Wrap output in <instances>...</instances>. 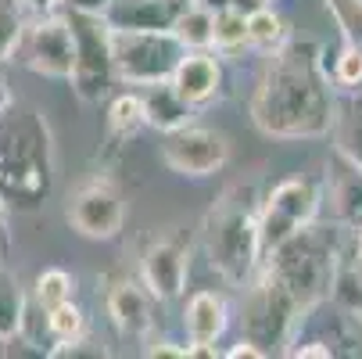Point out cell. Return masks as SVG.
Segmentation results:
<instances>
[{"mask_svg":"<svg viewBox=\"0 0 362 359\" xmlns=\"http://www.w3.org/2000/svg\"><path fill=\"white\" fill-rule=\"evenodd\" d=\"M0 251H4V220H0Z\"/></svg>","mask_w":362,"mask_h":359,"instance_id":"36","label":"cell"},{"mask_svg":"<svg viewBox=\"0 0 362 359\" xmlns=\"http://www.w3.org/2000/svg\"><path fill=\"white\" fill-rule=\"evenodd\" d=\"M4 216H8V212H4V209H0V220H4Z\"/></svg>","mask_w":362,"mask_h":359,"instance_id":"38","label":"cell"},{"mask_svg":"<svg viewBox=\"0 0 362 359\" xmlns=\"http://www.w3.org/2000/svg\"><path fill=\"white\" fill-rule=\"evenodd\" d=\"M230 324V305L219 291H194L187 309H183V327L187 341L194 345H216Z\"/></svg>","mask_w":362,"mask_h":359,"instance_id":"16","label":"cell"},{"mask_svg":"<svg viewBox=\"0 0 362 359\" xmlns=\"http://www.w3.org/2000/svg\"><path fill=\"white\" fill-rule=\"evenodd\" d=\"M287 40H291L287 22L273 8H258V11L247 15V47L262 50V55H273V50H280Z\"/></svg>","mask_w":362,"mask_h":359,"instance_id":"20","label":"cell"},{"mask_svg":"<svg viewBox=\"0 0 362 359\" xmlns=\"http://www.w3.org/2000/svg\"><path fill=\"white\" fill-rule=\"evenodd\" d=\"M247 47V15L240 8H223L216 11L212 22V50L216 55H233V50Z\"/></svg>","mask_w":362,"mask_h":359,"instance_id":"23","label":"cell"},{"mask_svg":"<svg viewBox=\"0 0 362 359\" xmlns=\"http://www.w3.org/2000/svg\"><path fill=\"white\" fill-rule=\"evenodd\" d=\"M105 309L115 331L126 338H147L154 327V295L140 280H129V277L115 280L105 295Z\"/></svg>","mask_w":362,"mask_h":359,"instance_id":"13","label":"cell"},{"mask_svg":"<svg viewBox=\"0 0 362 359\" xmlns=\"http://www.w3.org/2000/svg\"><path fill=\"white\" fill-rule=\"evenodd\" d=\"M209 266L226 284H247L262 263L258 251V194L251 183H233L209 209L201 227Z\"/></svg>","mask_w":362,"mask_h":359,"instance_id":"4","label":"cell"},{"mask_svg":"<svg viewBox=\"0 0 362 359\" xmlns=\"http://www.w3.org/2000/svg\"><path fill=\"white\" fill-rule=\"evenodd\" d=\"M320 205H323V187L313 176H291L276 183L266 194V201H258V251H262V259L287 237L316 223Z\"/></svg>","mask_w":362,"mask_h":359,"instance_id":"8","label":"cell"},{"mask_svg":"<svg viewBox=\"0 0 362 359\" xmlns=\"http://www.w3.org/2000/svg\"><path fill=\"white\" fill-rule=\"evenodd\" d=\"M330 83L334 86H344V90H358L362 86V50L344 43L341 55L334 58V72H330Z\"/></svg>","mask_w":362,"mask_h":359,"instance_id":"28","label":"cell"},{"mask_svg":"<svg viewBox=\"0 0 362 359\" xmlns=\"http://www.w3.org/2000/svg\"><path fill=\"white\" fill-rule=\"evenodd\" d=\"M187 4H190V0H187Z\"/></svg>","mask_w":362,"mask_h":359,"instance_id":"39","label":"cell"},{"mask_svg":"<svg viewBox=\"0 0 362 359\" xmlns=\"http://www.w3.org/2000/svg\"><path fill=\"white\" fill-rule=\"evenodd\" d=\"M341 227H320L308 223L294 237H287L280 248H273L258 270H266L273 280H280L298 305L308 313L313 305L334 295L341 263H344V248H341Z\"/></svg>","mask_w":362,"mask_h":359,"instance_id":"3","label":"cell"},{"mask_svg":"<svg viewBox=\"0 0 362 359\" xmlns=\"http://www.w3.org/2000/svg\"><path fill=\"white\" fill-rule=\"evenodd\" d=\"M162 162H165V169H173L176 176H187V180L216 176L230 162V140L219 130L190 126L187 122V126L165 133V140H162Z\"/></svg>","mask_w":362,"mask_h":359,"instance_id":"11","label":"cell"},{"mask_svg":"<svg viewBox=\"0 0 362 359\" xmlns=\"http://www.w3.org/2000/svg\"><path fill=\"white\" fill-rule=\"evenodd\" d=\"M301 317H305V309L298 305V298L280 280H273L266 270H255V277L247 280V295H244L240 334L255 348H262L266 355H273L276 348L291 345Z\"/></svg>","mask_w":362,"mask_h":359,"instance_id":"5","label":"cell"},{"mask_svg":"<svg viewBox=\"0 0 362 359\" xmlns=\"http://www.w3.org/2000/svg\"><path fill=\"white\" fill-rule=\"evenodd\" d=\"M144 101L140 93H119L108 105V147L119 151L126 147L140 130H144Z\"/></svg>","mask_w":362,"mask_h":359,"instance_id":"19","label":"cell"},{"mask_svg":"<svg viewBox=\"0 0 362 359\" xmlns=\"http://www.w3.org/2000/svg\"><path fill=\"white\" fill-rule=\"evenodd\" d=\"M187 0H112L105 22L112 29H173Z\"/></svg>","mask_w":362,"mask_h":359,"instance_id":"15","label":"cell"},{"mask_svg":"<svg viewBox=\"0 0 362 359\" xmlns=\"http://www.w3.org/2000/svg\"><path fill=\"white\" fill-rule=\"evenodd\" d=\"M65 220L76 234L90 241H112L122 234L126 223V198L108 176H90L69 194Z\"/></svg>","mask_w":362,"mask_h":359,"instance_id":"10","label":"cell"},{"mask_svg":"<svg viewBox=\"0 0 362 359\" xmlns=\"http://www.w3.org/2000/svg\"><path fill=\"white\" fill-rule=\"evenodd\" d=\"M194 4L209 8V11H223V8H230V4H233V0H194Z\"/></svg>","mask_w":362,"mask_h":359,"instance_id":"33","label":"cell"},{"mask_svg":"<svg viewBox=\"0 0 362 359\" xmlns=\"http://www.w3.org/2000/svg\"><path fill=\"white\" fill-rule=\"evenodd\" d=\"M115 79L126 86H151L173 79L187 47L173 29H112Z\"/></svg>","mask_w":362,"mask_h":359,"instance_id":"6","label":"cell"},{"mask_svg":"<svg viewBox=\"0 0 362 359\" xmlns=\"http://www.w3.org/2000/svg\"><path fill=\"white\" fill-rule=\"evenodd\" d=\"M330 137L344 166L362 173V97H348L344 105H334Z\"/></svg>","mask_w":362,"mask_h":359,"instance_id":"18","label":"cell"},{"mask_svg":"<svg viewBox=\"0 0 362 359\" xmlns=\"http://www.w3.org/2000/svg\"><path fill=\"white\" fill-rule=\"evenodd\" d=\"M0 355H8V338H0Z\"/></svg>","mask_w":362,"mask_h":359,"instance_id":"35","label":"cell"},{"mask_svg":"<svg viewBox=\"0 0 362 359\" xmlns=\"http://www.w3.org/2000/svg\"><path fill=\"white\" fill-rule=\"evenodd\" d=\"M15 55H22V62L36 76L69 79L76 65V43H72L65 11H36L22 33V43Z\"/></svg>","mask_w":362,"mask_h":359,"instance_id":"9","label":"cell"},{"mask_svg":"<svg viewBox=\"0 0 362 359\" xmlns=\"http://www.w3.org/2000/svg\"><path fill=\"white\" fill-rule=\"evenodd\" d=\"M140 101H144V122H147L151 130H158V133H173V130L187 126L190 115H194V108L173 90L169 79H165V83L144 86Z\"/></svg>","mask_w":362,"mask_h":359,"instance_id":"17","label":"cell"},{"mask_svg":"<svg viewBox=\"0 0 362 359\" xmlns=\"http://www.w3.org/2000/svg\"><path fill=\"white\" fill-rule=\"evenodd\" d=\"M25 313V291L11 270L0 266V338H15Z\"/></svg>","mask_w":362,"mask_h":359,"instance_id":"24","label":"cell"},{"mask_svg":"<svg viewBox=\"0 0 362 359\" xmlns=\"http://www.w3.org/2000/svg\"><path fill=\"white\" fill-rule=\"evenodd\" d=\"M76 298V277L65 273V270H43L36 277V287H33V302L40 309H58L62 302H72Z\"/></svg>","mask_w":362,"mask_h":359,"instance_id":"26","label":"cell"},{"mask_svg":"<svg viewBox=\"0 0 362 359\" xmlns=\"http://www.w3.org/2000/svg\"><path fill=\"white\" fill-rule=\"evenodd\" d=\"M151 359H158V355H173V359H187V345H176V341H154L147 348Z\"/></svg>","mask_w":362,"mask_h":359,"instance_id":"30","label":"cell"},{"mask_svg":"<svg viewBox=\"0 0 362 359\" xmlns=\"http://www.w3.org/2000/svg\"><path fill=\"white\" fill-rule=\"evenodd\" d=\"M323 50L287 40L273 50L251 93V122L273 140H320L334 122V86L323 69Z\"/></svg>","mask_w":362,"mask_h":359,"instance_id":"1","label":"cell"},{"mask_svg":"<svg viewBox=\"0 0 362 359\" xmlns=\"http://www.w3.org/2000/svg\"><path fill=\"white\" fill-rule=\"evenodd\" d=\"M62 11H83V15H105L112 0H58Z\"/></svg>","mask_w":362,"mask_h":359,"instance_id":"29","label":"cell"},{"mask_svg":"<svg viewBox=\"0 0 362 359\" xmlns=\"http://www.w3.org/2000/svg\"><path fill=\"white\" fill-rule=\"evenodd\" d=\"M43 317H47L50 348H54V345H69V341H76V338L86 334V317H83V309L76 305V298H72V302H62L58 309H47ZM47 355H50V352H47Z\"/></svg>","mask_w":362,"mask_h":359,"instance_id":"25","label":"cell"},{"mask_svg":"<svg viewBox=\"0 0 362 359\" xmlns=\"http://www.w3.org/2000/svg\"><path fill=\"white\" fill-rule=\"evenodd\" d=\"M8 97H11V93H8V90H0V105H4V101H8Z\"/></svg>","mask_w":362,"mask_h":359,"instance_id":"37","label":"cell"},{"mask_svg":"<svg viewBox=\"0 0 362 359\" xmlns=\"http://www.w3.org/2000/svg\"><path fill=\"white\" fill-rule=\"evenodd\" d=\"M233 8H240L244 15H251L258 8H273V0H233Z\"/></svg>","mask_w":362,"mask_h":359,"instance_id":"32","label":"cell"},{"mask_svg":"<svg viewBox=\"0 0 362 359\" xmlns=\"http://www.w3.org/2000/svg\"><path fill=\"white\" fill-rule=\"evenodd\" d=\"M54 194V137L43 112L8 97L0 105V209L36 212Z\"/></svg>","mask_w":362,"mask_h":359,"instance_id":"2","label":"cell"},{"mask_svg":"<svg viewBox=\"0 0 362 359\" xmlns=\"http://www.w3.org/2000/svg\"><path fill=\"white\" fill-rule=\"evenodd\" d=\"M212 22H216V11H209V8H201V4L190 0V4L180 11L173 33L180 36V43L187 50H212Z\"/></svg>","mask_w":362,"mask_h":359,"instance_id":"21","label":"cell"},{"mask_svg":"<svg viewBox=\"0 0 362 359\" xmlns=\"http://www.w3.org/2000/svg\"><path fill=\"white\" fill-rule=\"evenodd\" d=\"M29 8H33V11H54L58 0H29Z\"/></svg>","mask_w":362,"mask_h":359,"instance_id":"34","label":"cell"},{"mask_svg":"<svg viewBox=\"0 0 362 359\" xmlns=\"http://www.w3.org/2000/svg\"><path fill=\"white\" fill-rule=\"evenodd\" d=\"M72 43H76V65H72V90L86 105H100L115 79V55H112V25L105 15H83V11H65Z\"/></svg>","mask_w":362,"mask_h":359,"instance_id":"7","label":"cell"},{"mask_svg":"<svg viewBox=\"0 0 362 359\" xmlns=\"http://www.w3.org/2000/svg\"><path fill=\"white\" fill-rule=\"evenodd\" d=\"M226 355H230V359H240V355H255V359H258V355H266V352H262V348H255L247 338H240V345H237V348H230Z\"/></svg>","mask_w":362,"mask_h":359,"instance_id":"31","label":"cell"},{"mask_svg":"<svg viewBox=\"0 0 362 359\" xmlns=\"http://www.w3.org/2000/svg\"><path fill=\"white\" fill-rule=\"evenodd\" d=\"M36 11L29 8V0H0V65L15 58V50L22 43V33Z\"/></svg>","mask_w":362,"mask_h":359,"instance_id":"22","label":"cell"},{"mask_svg":"<svg viewBox=\"0 0 362 359\" xmlns=\"http://www.w3.org/2000/svg\"><path fill=\"white\" fill-rule=\"evenodd\" d=\"M190 273V255L176 237L151 241L140 259V284L154 295V302H173L183 295Z\"/></svg>","mask_w":362,"mask_h":359,"instance_id":"12","label":"cell"},{"mask_svg":"<svg viewBox=\"0 0 362 359\" xmlns=\"http://www.w3.org/2000/svg\"><path fill=\"white\" fill-rule=\"evenodd\" d=\"M169 83L190 108L212 105L223 93V65L216 58V50H187Z\"/></svg>","mask_w":362,"mask_h":359,"instance_id":"14","label":"cell"},{"mask_svg":"<svg viewBox=\"0 0 362 359\" xmlns=\"http://www.w3.org/2000/svg\"><path fill=\"white\" fill-rule=\"evenodd\" d=\"M323 4L337 18V25L344 33V43L362 50V0H323Z\"/></svg>","mask_w":362,"mask_h":359,"instance_id":"27","label":"cell"}]
</instances>
